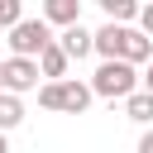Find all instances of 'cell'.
Segmentation results:
<instances>
[{
	"mask_svg": "<svg viewBox=\"0 0 153 153\" xmlns=\"http://www.w3.org/2000/svg\"><path fill=\"white\" fill-rule=\"evenodd\" d=\"M91 100H96L91 86L76 81V76H67V81H43V86H38V105H43V110H57V115H81Z\"/></svg>",
	"mask_w": 153,
	"mask_h": 153,
	"instance_id": "obj_2",
	"label": "cell"
},
{
	"mask_svg": "<svg viewBox=\"0 0 153 153\" xmlns=\"http://www.w3.org/2000/svg\"><path fill=\"white\" fill-rule=\"evenodd\" d=\"M139 91H148V96H153V62H148V72L139 76Z\"/></svg>",
	"mask_w": 153,
	"mask_h": 153,
	"instance_id": "obj_15",
	"label": "cell"
},
{
	"mask_svg": "<svg viewBox=\"0 0 153 153\" xmlns=\"http://www.w3.org/2000/svg\"><path fill=\"white\" fill-rule=\"evenodd\" d=\"M86 86H91V96H100V100H129V96L139 91V67H129V62H100Z\"/></svg>",
	"mask_w": 153,
	"mask_h": 153,
	"instance_id": "obj_1",
	"label": "cell"
},
{
	"mask_svg": "<svg viewBox=\"0 0 153 153\" xmlns=\"http://www.w3.org/2000/svg\"><path fill=\"white\" fill-rule=\"evenodd\" d=\"M139 33L153 38V5H139Z\"/></svg>",
	"mask_w": 153,
	"mask_h": 153,
	"instance_id": "obj_13",
	"label": "cell"
},
{
	"mask_svg": "<svg viewBox=\"0 0 153 153\" xmlns=\"http://www.w3.org/2000/svg\"><path fill=\"white\" fill-rule=\"evenodd\" d=\"M19 19H24V5L19 0H0V29H14Z\"/></svg>",
	"mask_w": 153,
	"mask_h": 153,
	"instance_id": "obj_12",
	"label": "cell"
},
{
	"mask_svg": "<svg viewBox=\"0 0 153 153\" xmlns=\"http://www.w3.org/2000/svg\"><path fill=\"white\" fill-rule=\"evenodd\" d=\"M0 91H5V62H0Z\"/></svg>",
	"mask_w": 153,
	"mask_h": 153,
	"instance_id": "obj_17",
	"label": "cell"
},
{
	"mask_svg": "<svg viewBox=\"0 0 153 153\" xmlns=\"http://www.w3.org/2000/svg\"><path fill=\"white\" fill-rule=\"evenodd\" d=\"M24 91H38V62L5 57V96H24Z\"/></svg>",
	"mask_w": 153,
	"mask_h": 153,
	"instance_id": "obj_4",
	"label": "cell"
},
{
	"mask_svg": "<svg viewBox=\"0 0 153 153\" xmlns=\"http://www.w3.org/2000/svg\"><path fill=\"white\" fill-rule=\"evenodd\" d=\"M38 76H48V81H67V53L57 48V38L38 53Z\"/></svg>",
	"mask_w": 153,
	"mask_h": 153,
	"instance_id": "obj_8",
	"label": "cell"
},
{
	"mask_svg": "<svg viewBox=\"0 0 153 153\" xmlns=\"http://www.w3.org/2000/svg\"><path fill=\"white\" fill-rule=\"evenodd\" d=\"M124 115H129L134 124H148V129H153V96H148V91H134V96L124 100Z\"/></svg>",
	"mask_w": 153,
	"mask_h": 153,
	"instance_id": "obj_10",
	"label": "cell"
},
{
	"mask_svg": "<svg viewBox=\"0 0 153 153\" xmlns=\"http://www.w3.org/2000/svg\"><path fill=\"white\" fill-rule=\"evenodd\" d=\"M19 124H24V100L0 91V134H10V129H19Z\"/></svg>",
	"mask_w": 153,
	"mask_h": 153,
	"instance_id": "obj_11",
	"label": "cell"
},
{
	"mask_svg": "<svg viewBox=\"0 0 153 153\" xmlns=\"http://www.w3.org/2000/svg\"><path fill=\"white\" fill-rule=\"evenodd\" d=\"M0 153H10V139H5V134H0Z\"/></svg>",
	"mask_w": 153,
	"mask_h": 153,
	"instance_id": "obj_16",
	"label": "cell"
},
{
	"mask_svg": "<svg viewBox=\"0 0 153 153\" xmlns=\"http://www.w3.org/2000/svg\"><path fill=\"white\" fill-rule=\"evenodd\" d=\"M100 10H105V24H120V29H134V19H139L134 0H100Z\"/></svg>",
	"mask_w": 153,
	"mask_h": 153,
	"instance_id": "obj_9",
	"label": "cell"
},
{
	"mask_svg": "<svg viewBox=\"0 0 153 153\" xmlns=\"http://www.w3.org/2000/svg\"><path fill=\"white\" fill-rule=\"evenodd\" d=\"M120 62L139 67V62H153V38H143L139 29H124V48H120Z\"/></svg>",
	"mask_w": 153,
	"mask_h": 153,
	"instance_id": "obj_6",
	"label": "cell"
},
{
	"mask_svg": "<svg viewBox=\"0 0 153 153\" xmlns=\"http://www.w3.org/2000/svg\"><path fill=\"white\" fill-rule=\"evenodd\" d=\"M53 38H57V33L43 24V14H38V19H29V14H24V19L10 29V38H5V43H10V57H29V62H38V53H43Z\"/></svg>",
	"mask_w": 153,
	"mask_h": 153,
	"instance_id": "obj_3",
	"label": "cell"
},
{
	"mask_svg": "<svg viewBox=\"0 0 153 153\" xmlns=\"http://www.w3.org/2000/svg\"><path fill=\"white\" fill-rule=\"evenodd\" d=\"M139 153H153V129H143V134H139Z\"/></svg>",
	"mask_w": 153,
	"mask_h": 153,
	"instance_id": "obj_14",
	"label": "cell"
},
{
	"mask_svg": "<svg viewBox=\"0 0 153 153\" xmlns=\"http://www.w3.org/2000/svg\"><path fill=\"white\" fill-rule=\"evenodd\" d=\"M57 48L67 53V62H72V57L81 62V57L91 53V29H81V24H72V29H62V33H57Z\"/></svg>",
	"mask_w": 153,
	"mask_h": 153,
	"instance_id": "obj_7",
	"label": "cell"
},
{
	"mask_svg": "<svg viewBox=\"0 0 153 153\" xmlns=\"http://www.w3.org/2000/svg\"><path fill=\"white\" fill-rule=\"evenodd\" d=\"M43 24H48V29H72V24H81V0H43Z\"/></svg>",
	"mask_w": 153,
	"mask_h": 153,
	"instance_id": "obj_5",
	"label": "cell"
}]
</instances>
